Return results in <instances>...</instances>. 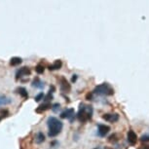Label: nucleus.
I'll list each match as a JSON object with an SVG mask.
<instances>
[{"instance_id":"1","label":"nucleus","mask_w":149,"mask_h":149,"mask_svg":"<svg viewBox=\"0 0 149 149\" xmlns=\"http://www.w3.org/2000/svg\"><path fill=\"white\" fill-rule=\"evenodd\" d=\"M47 125L49 127V133H48V134H49L50 137L57 136L61 133V129H63L61 121L55 117H49V119L47 121Z\"/></svg>"},{"instance_id":"2","label":"nucleus","mask_w":149,"mask_h":149,"mask_svg":"<svg viewBox=\"0 0 149 149\" xmlns=\"http://www.w3.org/2000/svg\"><path fill=\"white\" fill-rule=\"evenodd\" d=\"M93 114V108L92 106H86L85 104H80L79 112L77 114L78 120L81 122H86L88 120H91Z\"/></svg>"},{"instance_id":"3","label":"nucleus","mask_w":149,"mask_h":149,"mask_svg":"<svg viewBox=\"0 0 149 149\" xmlns=\"http://www.w3.org/2000/svg\"><path fill=\"white\" fill-rule=\"evenodd\" d=\"M94 93L98 95H111L114 94V90L107 83H103L95 88Z\"/></svg>"},{"instance_id":"4","label":"nucleus","mask_w":149,"mask_h":149,"mask_svg":"<svg viewBox=\"0 0 149 149\" xmlns=\"http://www.w3.org/2000/svg\"><path fill=\"white\" fill-rule=\"evenodd\" d=\"M73 117H74V109L73 108L66 109V110H64L63 112H61V119H70V121H72Z\"/></svg>"},{"instance_id":"5","label":"nucleus","mask_w":149,"mask_h":149,"mask_svg":"<svg viewBox=\"0 0 149 149\" xmlns=\"http://www.w3.org/2000/svg\"><path fill=\"white\" fill-rule=\"evenodd\" d=\"M30 69L29 67H22V68H19V70H18V72H17V79H19V78H21L22 76H27V75H30Z\"/></svg>"},{"instance_id":"6","label":"nucleus","mask_w":149,"mask_h":149,"mask_svg":"<svg viewBox=\"0 0 149 149\" xmlns=\"http://www.w3.org/2000/svg\"><path fill=\"white\" fill-rule=\"evenodd\" d=\"M128 141L131 143L132 145H134L137 141V136L133 130H130L128 133Z\"/></svg>"},{"instance_id":"7","label":"nucleus","mask_w":149,"mask_h":149,"mask_svg":"<svg viewBox=\"0 0 149 149\" xmlns=\"http://www.w3.org/2000/svg\"><path fill=\"white\" fill-rule=\"evenodd\" d=\"M109 131H110V128L108 127V126L106 125H98V134H100V136H105L106 134L109 133Z\"/></svg>"},{"instance_id":"8","label":"nucleus","mask_w":149,"mask_h":149,"mask_svg":"<svg viewBox=\"0 0 149 149\" xmlns=\"http://www.w3.org/2000/svg\"><path fill=\"white\" fill-rule=\"evenodd\" d=\"M51 107H52L51 102H44L43 104H40L36 108V112H37V113H43V112L48 110V109H50Z\"/></svg>"},{"instance_id":"9","label":"nucleus","mask_w":149,"mask_h":149,"mask_svg":"<svg viewBox=\"0 0 149 149\" xmlns=\"http://www.w3.org/2000/svg\"><path fill=\"white\" fill-rule=\"evenodd\" d=\"M102 119H104L105 121H108V122L113 123L119 120V115L118 114H104L102 116Z\"/></svg>"},{"instance_id":"10","label":"nucleus","mask_w":149,"mask_h":149,"mask_svg":"<svg viewBox=\"0 0 149 149\" xmlns=\"http://www.w3.org/2000/svg\"><path fill=\"white\" fill-rule=\"evenodd\" d=\"M61 90L63 92H69L70 91V85L64 77H63L61 79Z\"/></svg>"},{"instance_id":"11","label":"nucleus","mask_w":149,"mask_h":149,"mask_svg":"<svg viewBox=\"0 0 149 149\" xmlns=\"http://www.w3.org/2000/svg\"><path fill=\"white\" fill-rule=\"evenodd\" d=\"M16 93H17V94H19V95H22V97H24V98L29 97V94H27L26 90L24 89V88H22V87H19V88L17 89L16 90Z\"/></svg>"},{"instance_id":"12","label":"nucleus","mask_w":149,"mask_h":149,"mask_svg":"<svg viewBox=\"0 0 149 149\" xmlns=\"http://www.w3.org/2000/svg\"><path fill=\"white\" fill-rule=\"evenodd\" d=\"M32 87H35V88H39V89H43L44 88V83L39 79V78H35L32 82Z\"/></svg>"},{"instance_id":"13","label":"nucleus","mask_w":149,"mask_h":149,"mask_svg":"<svg viewBox=\"0 0 149 149\" xmlns=\"http://www.w3.org/2000/svg\"><path fill=\"white\" fill-rule=\"evenodd\" d=\"M61 65H63V63H61V61L60 60H57L55 61L54 63L52 64V65L49 66V69L50 70H56V69H60Z\"/></svg>"},{"instance_id":"14","label":"nucleus","mask_w":149,"mask_h":149,"mask_svg":"<svg viewBox=\"0 0 149 149\" xmlns=\"http://www.w3.org/2000/svg\"><path fill=\"white\" fill-rule=\"evenodd\" d=\"M22 63V58H18V57H14L10 60V64L12 66H16V65H19V64Z\"/></svg>"},{"instance_id":"15","label":"nucleus","mask_w":149,"mask_h":149,"mask_svg":"<svg viewBox=\"0 0 149 149\" xmlns=\"http://www.w3.org/2000/svg\"><path fill=\"white\" fill-rule=\"evenodd\" d=\"M10 102H11V100H10L9 97H5V95H2V97H0V106L9 104Z\"/></svg>"},{"instance_id":"16","label":"nucleus","mask_w":149,"mask_h":149,"mask_svg":"<svg viewBox=\"0 0 149 149\" xmlns=\"http://www.w3.org/2000/svg\"><path fill=\"white\" fill-rule=\"evenodd\" d=\"M45 140V136L43 134V133H38L37 136L35 137V141L36 143H42Z\"/></svg>"},{"instance_id":"17","label":"nucleus","mask_w":149,"mask_h":149,"mask_svg":"<svg viewBox=\"0 0 149 149\" xmlns=\"http://www.w3.org/2000/svg\"><path fill=\"white\" fill-rule=\"evenodd\" d=\"M44 66L42 65V64H38L37 66L35 67V71L38 73V74H42V73H44Z\"/></svg>"},{"instance_id":"18","label":"nucleus","mask_w":149,"mask_h":149,"mask_svg":"<svg viewBox=\"0 0 149 149\" xmlns=\"http://www.w3.org/2000/svg\"><path fill=\"white\" fill-rule=\"evenodd\" d=\"M108 140H109V142H116V141H118L119 140V139H118V134H111L110 136H109V139H108Z\"/></svg>"},{"instance_id":"19","label":"nucleus","mask_w":149,"mask_h":149,"mask_svg":"<svg viewBox=\"0 0 149 149\" xmlns=\"http://www.w3.org/2000/svg\"><path fill=\"white\" fill-rule=\"evenodd\" d=\"M60 108H61V104H60V103H55V104L52 105V107H51V109L54 112H58V110H60Z\"/></svg>"},{"instance_id":"20","label":"nucleus","mask_w":149,"mask_h":149,"mask_svg":"<svg viewBox=\"0 0 149 149\" xmlns=\"http://www.w3.org/2000/svg\"><path fill=\"white\" fill-rule=\"evenodd\" d=\"M44 97H45V95H44L43 93H40V94H39V95H36L34 100H35V102H40L41 100H43Z\"/></svg>"},{"instance_id":"21","label":"nucleus","mask_w":149,"mask_h":149,"mask_svg":"<svg viewBox=\"0 0 149 149\" xmlns=\"http://www.w3.org/2000/svg\"><path fill=\"white\" fill-rule=\"evenodd\" d=\"M141 141H149V136L146 134V136H141Z\"/></svg>"},{"instance_id":"22","label":"nucleus","mask_w":149,"mask_h":149,"mask_svg":"<svg viewBox=\"0 0 149 149\" xmlns=\"http://www.w3.org/2000/svg\"><path fill=\"white\" fill-rule=\"evenodd\" d=\"M0 113H1L2 115H3L4 117H6L7 115L9 114V113H8V111H7V110H1V111H0Z\"/></svg>"},{"instance_id":"23","label":"nucleus","mask_w":149,"mask_h":149,"mask_svg":"<svg viewBox=\"0 0 149 149\" xmlns=\"http://www.w3.org/2000/svg\"><path fill=\"white\" fill-rule=\"evenodd\" d=\"M76 80H77V75H73V77H72L71 81H72V82H75Z\"/></svg>"},{"instance_id":"24","label":"nucleus","mask_w":149,"mask_h":149,"mask_svg":"<svg viewBox=\"0 0 149 149\" xmlns=\"http://www.w3.org/2000/svg\"><path fill=\"white\" fill-rule=\"evenodd\" d=\"M139 149H149V144H148V145H144V146H142V147H140Z\"/></svg>"},{"instance_id":"25","label":"nucleus","mask_w":149,"mask_h":149,"mask_svg":"<svg viewBox=\"0 0 149 149\" xmlns=\"http://www.w3.org/2000/svg\"><path fill=\"white\" fill-rule=\"evenodd\" d=\"M94 149H98V148H94Z\"/></svg>"},{"instance_id":"26","label":"nucleus","mask_w":149,"mask_h":149,"mask_svg":"<svg viewBox=\"0 0 149 149\" xmlns=\"http://www.w3.org/2000/svg\"><path fill=\"white\" fill-rule=\"evenodd\" d=\"M0 120H1V117H0Z\"/></svg>"}]
</instances>
